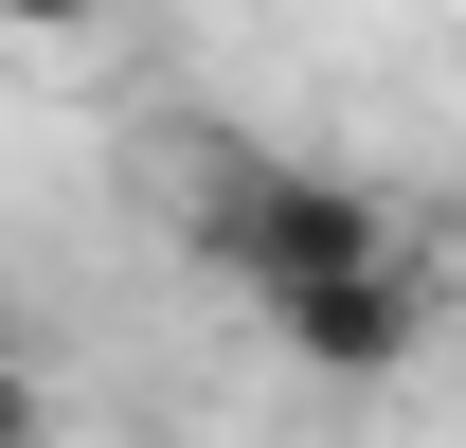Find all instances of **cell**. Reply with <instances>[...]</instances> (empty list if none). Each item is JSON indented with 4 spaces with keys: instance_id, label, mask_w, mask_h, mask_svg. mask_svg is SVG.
I'll list each match as a JSON object with an SVG mask.
<instances>
[{
    "instance_id": "cell-1",
    "label": "cell",
    "mask_w": 466,
    "mask_h": 448,
    "mask_svg": "<svg viewBox=\"0 0 466 448\" xmlns=\"http://www.w3.org/2000/svg\"><path fill=\"white\" fill-rule=\"evenodd\" d=\"M198 251L233 270V305H269L305 270H359V251H395V216L323 162H269V144H198Z\"/></svg>"
},
{
    "instance_id": "cell-2",
    "label": "cell",
    "mask_w": 466,
    "mask_h": 448,
    "mask_svg": "<svg viewBox=\"0 0 466 448\" xmlns=\"http://www.w3.org/2000/svg\"><path fill=\"white\" fill-rule=\"evenodd\" d=\"M251 323L288 341L305 377H395V359H431V251H359V270H305V287H269Z\"/></svg>"
},
{
    "instance_id": "cell-3",
    "label": "cell",
    "mask_w": 466,
    "mask_h": 448,
    "mask_svg": "<svg viewBox=\"0 0 466 448\" xmlns=\"http://www.w3.org/2000/svg\"><path fill=\"white\" fill-rule=\"evenodd\" d=\"M0 18H18V36H90L108 0H0Z\"/></svg>"
},
{
    "instance_id": "cell-4",
    "label": "cell",
    "mask_w": 466,
    "mask_h": 448,
    "mask_svg": "<svg viewBox=\"0 0 466 448\" xmlns=\"http://www.w3.org/2000/svg\"><path fill=\"white\" fill-rule=\"evenodd\" d=\"M0 448H36V377H18V359H0Z\"/></svg>"
}]
</instances>
